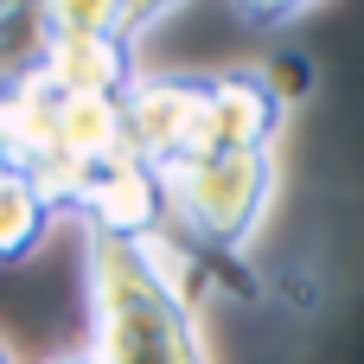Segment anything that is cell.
<instances>
[{
	"label": "cell",
	"mask_w": 364,
	"mask_h": 364,
	"mask_svg": "<svg viewBox=\"0 0 364 364\" xmlns=\"http://www.w3.org/2000/svg\"><path fill=\"white\" fill-rule=\"evenodd\" d=\"M90 364H211L192 288L173 275L160 243L83 230Z\"/></svg>",
	"instance_id": "6da1fadb"
},
{
	"label": "cell",
	"mask_w": 364,
	"mask_h": 364,
	"mask_svg": "<svg viewBox=\"0 0 364 364\" xmlns=\"http://www.w3.org/2000/svg\"><path fill=\"white\" fill-rule=\"evenodd\" d=\"M0 134L13 147V166L32 173L51 205L64 211L90 173H102L109 160L128 154V128H122V102L109 96H70L51 90L38 70H19L0 90Z\"/></svg>",
	"instance_id": "7a4b0ae2"
},
{
	"label": "cell",
	"mask_w": 364,
	"mask_h": 364,
	"mask_svg": "<svg viewBox=\"0 0 364 364\" xmlns=\"http://www.w3.org/2000/svg\"><path fill=\"white\" fill-rule=\"evenodd\" d=\"M269 192H275V154H211L166 173V224L192 250H205L211 269H230V256L256 237Z\"/></svg>",
	"instance_id": "3957f363"
},
{
	"label": "cell",
	"mask_w": 364,
	"mask_h": 364,
	"mask_svg": "<svg viewBox=\"0 0 364 364\" xmlns=\"http://www.w3.org/2000/svg\"><path fill=\"white\" fill-rule=\"evenodd\" d=\"M122 128L128 154L147 160L160 179L205 160V77H141L122 96Z\"/></svg>",
	"instance_id": "277c9868"
},
{
	"label": "cell",
	"mask_w": 364,
	"mask_h": 364,
	"mask_svg": "<svg viewBox=\"0 0 364 364\" xmlns=\"http://www.w3.org/2000/svg\"><path fill=\"white\" fill-rule=\"evenodd\" d=\"M64 218H83V230H102V237H141V243H154L160 224H166V179L147 160L122 154V160H109L102 173L83 179V192L64 205Z\"/></svg>",
	"instance_id": "5b68a950"
},
{
	"label": "cell",
	"mask_w": 364,
	"mask_h": 364,
	"mask_svg": "<svg viewBox=\"0 0 364 364\" xmlns=\"http://www.w3.org/2000/svg\"><path fill=\"white\" fill-rule=\"evenodd\" d=\"M288 102L269 70H224L205 77V160L211 154H275Z\"/></svg>",
	"instance_id": "8992f818"
},
{
	"label": "cell",
	"mask_w": 364,
	"mask_h": 364,
	"mask_svg": "<svg viewBox=\"0 0 364 364\" xmlns=\"http://www.w3.org/2000/svg\"><path fill=\"white\" fill-rule=\"evenodd\" d=\"M51 90L70 96H109L122 102L141 83L134 64V38L128 32H77V38H38V64H32Z\"/></svg>",
	"instance_id": "52a82bcc"
},
{
	"label": "cell",
	"mask_w": 364,
	"mask_h": 364,
	"mask_svg": "<svg viewBox=\"0 0 364 364\" xmlns=\"http://www.w3.org/2000/svg\"><path fill=\"white\" fill-rule=\"evenodd\" d=\"M58 205H51V192L32 179V173H19V166H6L0 173V269H13V262H26L51 230H58Z\"/></svg>",
	"instance_id": "ba28073f"
},
{
	"label": "cell",
	"mask_w": 364,
	"mask_h": 364,
	"mask_svg": "<svg viewBox=\"0 0 364 364\" xmlns=\"http://www.w3.org/2000/svg\"><path fill=\"white\" fill-rule=\"evenodd\" d=\"M38 19V38H77V32H128V0H26Z\"/></svg>",
	"instance_id": "9c48e42d"
},
{
	"label": "cell",
	"mask_w": 364,
	"mask_h": 364,
	"mask_svg": "<svg viewBox=\"0 0 364 364\" xmlns=\"http://www.w3.org/2000/svg\"><path fill=\"white\" fill-rule=\"evenodd\" d=\"M237 6V19H250V26H288V19H301L314 0H230Z\"/></svg>",
	"instance_id": "30bf717a"
},
{
	"label": "cell",
	"mask_w": 364,
	"mask_h": 364,
	"mask_svg": "<svg viewBox=\"0 0 364 364\" xmlns=\"http://www.w3.org/2000/svg\"><path fill=\"white\" fill-rule=\"evenodd\" d=\"M173 6H179V0H128V38H141V32H147L154 19H166Z\"/></svg>",
	"instance_id": "8fae6325"
},
{
	"label": "cell",
	"mask_w": 364,
	"mask_h": 364,
	"mask_svg": "<svg viewBox=\"0 0 364 364\" xmlns=\"http://www.w3.org/2000/svg\"><path fill=\"white\" fill-rule=\"evenodd\" d=\"M38 364H90V352H58V358H38Z\"/></svg>",
	"instance_id": "7c38bea8"
},
{
	"label": "cell",
	"mask_w": 364,
	"mask_h": 364,
	"mask_svg": "<svg viewBox=\"0 0 364 364\" xmlns=\"http://www.w3.org/2000/svg\"><path fill=\"white\" fill-rule=\"evenodd\" d=\"M6 166H13V147H6V134H0V173H6Z\"/></svg>",
	"instance_id": "4fadbf2b"
},
{
	"label": "cell",
	"mask_w": 364,
	"mask_h": 364,
	"mask_svg": "<svg viewBox=\"0 0 364 364\" xmlns=\"http://www.w3.org/2000/svg\"><path fill=\"white\" fill-rule=\"evenodd\" d=\"M19 6H26V0H0V19H6V13H19Z\"/></svg>",
	"instance_id": "5bb4252c"
},
{
	"label": "cell",
	"mask_w": 364,
	"mask_h": 364,
	"mask_svg": "<svg viewBox=\"0 0 364 364\" xmlns=\"http://www.w3.org/2000/svg\"><path fill=\"white\" fill-rule=\"evenodd\" d=\"M0 364H13V352H6V339H0Z\"/></svg>",
	"instance_id": "9a60e30c"
}]
</instances>
